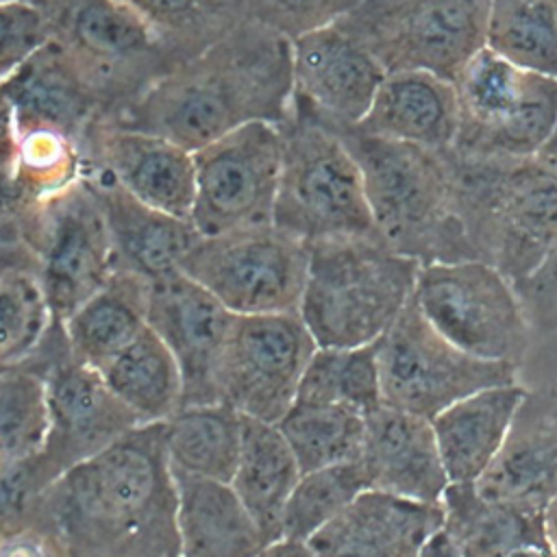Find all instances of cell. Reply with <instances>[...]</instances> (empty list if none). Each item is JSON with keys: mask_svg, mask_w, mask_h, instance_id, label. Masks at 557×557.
Listing matches in <instances>:
<instances>
[{"mask_svg": "<svg viewBox=\"0 0 557 557\" xmlns=\"http://www.w3.org/2000/svg\"><path fill=\"white\" fill-rule=\"evenodd\" d=\"M442 507V531L459 557H509L529 546L548 548L544 509L490 500L474 483H448Z\"/></svg>", "mask_w": 557, "mask_h": 557, "instance_id": "cell-28", "label": "cell"}, {"mask_svg": "<svg viewBox=\"0 0 557 557\" xmlns=\"http://www.w3.org/2000/svg\"><path fill=\"white\" fill-rule=\"evenodd\" d=\"M292 102L302 107L294 98ZM313 117L329 126L357 161L376 233L392 250L420 265L476 259L453 205L446 150L376 137L361 133L355 124Z\"/></svg>", "mask_w": 557, "mask_h": 557, "instance_id": "cell-3", "label": "cell"}, {"mask_svg": "<svg viewBox=\"0 0 557 557\" xmlns=\"http://www.w3.org/2000/svg\"><path fill=\"white\" fill-rule=\"evenodd\" d=\"M48 433L44 376L28 366L0 372V461L15 466L35 457Z\"/></svg>", "mask_w": 557, "mask_h": 557, "instance_id": "cell-38", "label": "cell"}, {"mask_svg": "<svg viewBox=\"0 0 557 557\" xmlns=\"http://www.w3.org/2000/svg\"><path fill=\"white\" fill-rule=\"evenodd\" d=\"M278 126L283 157L272 224L305 244L379 235L344 141L294 102Z\"/></svg>", "mask_w": 557, "mask_h": 557, "instance_id": "cell-6", "label": "cell"}, {"mask_svg": "<svg viewBox=\"0 0 557 557\" xmlns=\"http://www.w3.org/2000/svg\"><path fill=\"white\" fill-rule=\"evenodd\" d=\"M148 298L150 281L115 268L109 281L63 322L74 359L102 370L148 326Z\"/></svg>", "mask_w": 557, "mask_h": 557, "instance_id": "cell-29", "label": "cell"}, {"mask_svg": "<svg viewBox=\"0 0 557 557\" xmlns=\"http://www.w3.org/2000/svg\"><path fill=\"white\" fill-rule=\"evenodd\" d=\"M0 2H30V4H39V7H44L48 0H0Z\"/></svg>", "mask_w": 557, "mask_h": 557, "instance_id": "cell-51", "label": "cell"}, {"mask_svg": "<svg viewBox=\"0 0 557 557\" xmlns=\"http://www.w3.org/2000/svg\"><path fill=\"white\" fill-rule=\"evenodd\" d=\"M17 150V128L13 107L0 87V170H9Z\"/></svg>", "mask_w": 557, "mask_h": 557, "instance_id": "cell-45", "label": "cell"}, {"mask_svg": "<svg viewBox=\"0 0 557 557\" xmlns=\"http://www.w3.org/2000/svg\"><path fill=\"white\" fill-rule=\"evenodd\" d=\"M292 96V41L244 17L102 120L157 133L194 152L250 122L281 124Z\"/></svg>", "mask_w": 557, "mask_h": 557, "instance_id": "cell-1", "label": "cell"}, {"mask_svg": "<svg viewBox=\"0 0 557 557\" xmlns=\"http://www.w3.org/2000/svg\"><path fill=\"white\" fill-rule=\"evenodd\" d=\"M0 87L13 107L17 133L46 128L70 137L81 148L91 126L104 115L102 102L52 37Z\"/></svg>", "mask_w": 557, "mask_h": 557, "instance_id": "cell-24", "label": "cell"}, {"mask_svg": "<svg viewBox=\"0 0 557 557\" xmlns=\"http://www.w3.org/2000/svg\"><path fill=\"white\" fill-rule=\"evenodd\" d=\"M26 244L50 315L61 324L117 268L107 224L83 178L35 207Z\"/></svg>", "mask_w": 557, "mask_h": 557, "instance_id": "cell-16", "label": "cell"}, {"mask_svg": "<svg viewBox=\"0 0 557 557\" xmlns=\"http://www.w3.org/2000/svg\"><path fill=\"white\" fill-rule=\"evenodd\" d=\"M81 154L85 163L107 170L128 194L176 218L194 205V152L157 133L98 120L87 133Z\"/></svg>", "mask_w": 557, "mask_h": 557, "instance_id": "cell-18", "label": "cell"}, {"mask_svg": "<svg viewBox=\"0 0 557 557\" xmlns=\"http://www.w3.org/2000/svg\"><path fill=\"white\" fill-rule=\"evenodd\" d=\"M4 270H33L35 272V257L26 248H13L0 244V272Z\"/></svg>", "mask_w": 557, "mask_h": 557, "instance_id": "cell-47", "label": "cell"}, {"mask_svg": "<svg viewBox=\"0 0 557 557\" xmlns=\"http://www.w3.org/2000/svg\"><path fill=\"white\" fill-rule=\"evenodd\" d=\"M100 374L141 424H161L183 407L178 363L150 326L117 352Z\"/></svg>", "mask_w": 557, "mask_h": 557, "instance_id": "cell-32", "label": "cell"}, {"mask_svg": "<svg viewBox=\"0 0 557 557\" xmlns=\"http://www.w3.org/2000/svg\"><path fill=\"white\" fill-rule=\"evenodd\" d=\"M490 500L546 509L557 496V389H527L505 440L476 479Z\"/></svg>", "mask_w": 557, "mask_h": 557, "instance_id": "cell-21", "label": "cell"}, {"mask_svg": "<svg viewBox=\"0 0 557 557\" xmlns=\"http://www.w3.org/2000/svg\"><path fill=\"white\" fill-rule=\"evenodd\" d=\"M300 472L357 461L366 435V416L339 405L296 400L276 422Z\"/></svg>", "mask_w": 557, "mask_h": 557, "instance_id": "cell-33", "label": "cell"}, {"mask_svg": "<svg viewBox=\"0 0 557 557\" xmlns=\"http://www.w3.org/2000/svg\"><path fill=\"white\" fill-rule=\"evenodd\" d=\"M283 137L274 122L244 124L194 150L189 220L200 235L272 224Z\"/></svg>", "mask_w": 557, "mask_h": 557, "instance_id": "cell-15", "label": "cell"}, {"mask_svg": "<svg viewBox=\"0 0 557 557\" xmlns=\"http://www.w3.org/2000/svg\"><path fill=\"white\" fill-rule=\"evenodd\" d=\"M509 557H553V553L548 548H533V546H529V548H520V550L511 553Z\"/></svg>", "mask_w": 557, "mask_h": 557, "instance_id": "cell-50", "label": "cell"}, {"mask_svg": "<svg viewBox=\"0 0 557 557\" xmlns=\"http://www.w3.org/2000/svg\"><path fill=\"white\" fill-rule=\"evenodd\" d=\"M174 481L181 557H255L268 544L228 483L178 472Z\"/></svg>", "mask_w": 557, "mask_h": 557, "instance_id": "cell-26", "label": "cell"}, {"mask_svg": "<svg viewBox=\"0 0 557 557\" xmlns=\"http://www.w3.org/2000/svg\"><path fill=\"white\" fill-rule=\"evenodd\" d=\"M2 370H4V366H0V372H2Z\"/></svg>", "mask_w": 557, "mask_h": 557, "instance_id": "cell-52", "label": "cell"}, {"mask_svg": "<svg viewBox=\"0 0 557 557\" xmlns=\"http://www.w3.org/2000/svg\"><path fill=\"white\" fill-rule=\"evenodd\" d=\"M41 509L70 557H181L161 424H139L63 472Z\"/></svg>", "mask_w": 557, "mask_h": 557, "instance_id": "cell-2", "label": "cell"}, {"mask_svg": "<svg viewBox=\"0 0 557 557\" xmlns=\"http://www.w3.org/2000/svg\"><path fill=\"white\" fill-rule=\"evenodd\" d=\"M83 154L70 137L30 128L17 133V150L9 176L17 194L33 207L63 191L81 178Z\"/></svg>", "mask_w": 557, "mask_h": 557, "instance_id": "cell-39", "label": "cell"}, {"mask_svg": "<svg viewBox=\"0 0 557 557\" xmlns=\"http://www.w3.org/2000/svg\"><path fill=\"white\" fill-rule=\"evenodd\" d=\"M50 37L44 7L0 2V83L7 81Z\"/></svg>", "mask_w": 557, "mask_h": 557, "instance_id": "cell-42", "label": "cell"}, {"mask_svg": "<svg viewBox=\"0 0 557 557\" xmlns=\"http://www.w3.org/2000/svg\"><path fill=\"white\" fill-rule=\"evenodd\" d=\"M307 268L309 246L274 224L200 235L181 261L235 315L298 311Z\"/></svg>", "mask_w": 557, "mask_h": 557, "instance_id": "cell-12", "label": "cell"}, {"mask_svg": "<svg viewBox=\"0 0 557 557\" xmlns=\"http://www.w3.org/2000/svg\"><path fill=\"white\" fill-rule=\"evenodd\" d=\"M492 0H359L337 22L389 72L424 70L455 81L485 48Z\"/></svg>", "mask_w": 557, "mask_h": 557, "instance_id": "cell-10", "label": "cell"}, {"mask_svg": "<svg viewBox=\"0 0 557 557\" xmlns=\"http://www.w3.org/2000/svg\"><path fill=\"white\" fill-rule=\"evenodd\" d=\"M50 37L65 50L104 107L137 100L181 59L122 0H48Z\"/></svg>", "mask_w": 557, "mask_h": 557, "instance_id": "cell-7", "label": "cell"}, {"mask_svg": "<svg viewBox=\"0 0 557 557\" xmlns=\"http://www.w3.org/2000/svg\"><path fill=\"white\" fill-rule=\"evenodd\" d=\"M22 366L37 370L46 381L48 433L41 450L30 459L44 490L141 424L111 392L100 370L74 359L61 322L52 320Z\"/></svg>", "mask_w": 557, "mask_h": 557, "instance_id": "cell-8", "label": "cell"}, {"mask_svg": "<svg viewBox=\"0 0 557 557\" xmlns=\"http://www.w3.org/2000/svg\"><path fill=\"white\" fill-rule=\"evenodd\" d=\"M420 557H459L457 548L453 546L450 537L444 531H437L424 546Z\"/></svg>", "mask_w": 557, "mask_h": 557, "instance_id": "cell-48", "label": "cell"}, {"mask_svg": "<svg viewBox=\"0 0 557 557\" xmlns=\"http://www.w3.org/2000/svg\"><path fill=\"white\" fill-rule=\"evenodd\" d=\"M370 490L422 503H442L448 474L429 418L381 405L366 416V435L357 459Z\"/></svg>", "mask_w": 557, "mask_h": 557, "instance_id": "cell-23", "label": "cell"}, {"mask_svg": "<svg viewBox=\"0 0 557 557\" xmlns=\"http://www.w3.org/2000/svg\"><path fill=\"white\" fill-rule=\"evenodd\" d=\"M296 400L339 405L361 416L383 405L376 342L357 348H318L302 374Z\"/></svg>", "mask_w": 557, "mask_h": 557, "instance_id": "cell-35", "label": "cell"}, {"mask_svg": "<svg viewBox=\"0 0 557 557\" xmlns=\"http://www.w3.org/2000/svg\"><path fill=\"white\" fill-rule=\"evenodd\" d=\"M442 527V503L366 490L307 544L315 557H420Z\"/></svg>", "mask_w": 557, "mask_h": 557, "instance_id": "cell-22", "label": "cell"}, {"mask_svg": "<svg viewBox=\"0 0 557 557\" xmlns=\"http://www.w3.org/2000/svg\"><path fill=\"white\" fill-rule=\"evenodd\" d=\"M457 124L455 83L424 70H403L385 74L368 113L355 126L368 135L446 150L455 144Z\"/></svg>", "mask_w": 557, "mask_h": 557, "instance_id": "cell-25", "label": "cell"}, {"mask_svg": "<svg viewBox=\"0 0 557 557\" xmlns=\"http://www.w3.org/2000/svg\"><path fill=\"white\" fill-rule=\"evenodd\" d=\"M300 474V466L278 426L244 416L239 455L228 485L268 542L283 537L285 507Z\"/></svg>", "mask_w": 557, "mask_h": 557, "instance_id": "cell-30", "label": "cell"}, {"mask_svg": "<svg viewBox=\"0 0 557 557\" xmlns=\"http://www.w3.org/2000/svg\"><path fill=\"white\" fill-rule=\"evenodd\" d=\"M537 159L557 172V131L537 152ZM513 289L533 331L544 335L557 331V246L548 252L542 265Z\"/></svg>", "mask_w": 557, "mask_h": 557, "instance_id": "cell-43", "label": "cell"}, {"mask_svg": "<svg viewBox=\"0 0 557 557\" xmlns=\"http://www.w3.org/2000/svg\"><path fill=\"white\" fill-rule=\"evenodd\" d=\"M244 17L294 41L346 17L359 0H242Z\"/></svg>", "mask_w": 557, "mask_h": 557, "instance_id": "cell-41", "label": "cell"}, {"mask_svg": "<svg viewBox=\"0 0 557 557\" xmlns=\"http://www.w3.org/2000/svg\"><path fill=\"white\" fill-rule=\"evenodd\" d=\"M0 557H70L41 509V498L30 511L0 522Z\"/></svg>", "mask_w": 557, "mask_h": 557, "instance_id": "cell-44", "label": "cell"}, {"mask_svg": "<svg viewBox=\"0 0 557 557\" xmlns=\"http://www.w3.org/2000/svg\"><path fill=\"white\" fill-rule=\"evenodd\" d=\"M385 74L383 65L337 24L292 41V98L322 120L361 122Z\"/></svg>", "mask_w": 557, "mask_h": 557, "instance_id": "cell-19", "label": "cell"}, {"mask_svg": "<svg viewBox=\"0 0 557 557\" xmlns=\"http://www.w3.org/2000/svg\"><path fill=\"white\" fill-rule=\"evenodd\" d=\"M413 298L433 329L463 352L522 363L531 326L513 285L494 265L481 259L422 265Z\"/></svg>", "mask_w": 557, "mask_h": 557, "instance_id": "cell-13", "label": "cell"}, {"mask_svg": "<svg viewBox=\"0 0 557 557\" xmlns=\"http://www.w3.org/2000/svg\"><path fill=\"white\" fill-rule=\"evenodd\" d=\"M485 48L557 78V0H492Z\"/></svg>", "mask_w": 557, "mask_h": 557, "instance_id": "cell-34", "label": "cell"}, {"mask_svg": "<svg viewBox=\"0 0 557 557\" xmlns=\"http://www.w3.org/2000/svg\"><path fill=\"white\" fill-rule=\"evenodd\" d=\"M244 416L226 403L183 405L163 422L172 472L228 483L237 463Z\"/></svg>", "mask_w": 557, "mask_h": 557, "instance_id": "cell-31", "label": "cell"}, {"mask_svg": "<svg viewBox=\"0 0 557 557\" xmlns=\"http://www.w3.org/2000/svg\"><path fill=\"white\" fill-rule=\"evenodd\" d=\"M544 531H546L548 548L553 557H557V496L544 509Z\"/></svg>", "mask_w": 557, "mask_h": 557, "instance_id": "cell-49", "label": "cell"}, {"mask_svg": "<svg viewBox=\"0 0 557 557\" xmlns=\"http://www.w3.org/2000/svg\"><path fill=\"white\" fill-rule=\"evenodd\" d=\"M81 178L102 213L117 268L135 272L150 283L181 270V261L200 239L191 220L141 202L94 163L83 161Z\"/></svg>", "mask_w": 557, "mask_h": 557, "instance_id": "cell-20", "label": "cell"}, {"mask_svg": "<svg viewBox=\"0 0 557 557\" xmlns=\"http://www.w3.org/2000/svg\"><path fill=\"white\" fill-rule=\"evenodd\" d=\"M255 557H315V555L307 542L278 537L274 542H268Z\"/></svg>", "mask_w": 557, "mask_h": 557, "instance_id": "cell-46", "label": "cell"}, {"mask_svg": "<svg viewBox=\"0 0 557 557\" xmlns=\"http://www.w3.org/2000/svg\"><path fill=\"white\" fill-rule=\"evenodd\" d=\"M376 359L383 405L429 420L474 392L516 383V366L479 359L450 344L413 296L376 339Z\"/></svg>", "mask_w": 557, "mask_h": 557, "instance_id": "cell-11", "label": "cell"}, {"mask_svg": "<svg viewBox=\"0 0 557 557\" xmlns=\"http://www.w3.org/2000/svg\"><path fill=\"white\" fill-rule=\"evenodd\" d=\"M315 350L298 311L235 315L215 370L220 403L276 424L296 403Z\"/></svg>", "mask_w": 557, "mask_h": 557, "instance_id": "cell-14", "label": "cell"}, {"mask_svg": "<svg viewBox=\"0 0 557 557\" xmlns=\"http://www.w3.org/2000/svg\"><path fill=\"white\" fill-rule=\"evenodd\" d=\"M366 490L370 485L359 461L302 472L285 507L283 537L309 542Z\"/></svg>", "mask_w": 557, "mask_h": 557, "instance_id": "cell-37", "label": "cell"}, {"mask_svg": "<svg viewBox=\"0 0 557 557\" xmlns=\"http://www.w3.org/2000/svg\"><path fill=\"white\" fill-rule=\"evenodd\" d=\"M298 307L318 348H357L383 337L416 292L420 263L379 235L307 244Z\"/></svg>", "mask_w": 557, "mask_h": 557, "instance_id": "cell-5", "label": "cell"}, {"mask_svg": "<svg viewBox=\"0 0 557 557\" xmlns=\"http://www.w3.org/2000/svg\"><path fill=\"white\" fill-rule=\"evenodd\" d=\"M453 150L470 157H535L557 131V78L479 50L459 76Z\"/></svg>", "mask_w": 557, "mask_h": 557, "instance_id": "cell-9", "label": "cell"}, {"mask_svg": "<svg viewBox=\"0 0 557 557\" xmlns=\"http://www.w3.org/2000/svg\"><path fill=\"white\" fill-rule=\"evenodd\" d=\"M183 61L244 20L242 0H122Z\"/></svg>", "mask_w": 557, "mask_h": 557, "instance_id": "cell-36", "label": "cell"}, {"mask_svg": "<svg viewBox=\"0 0 557 557\" xmlns=\"http://www.w3.org/2000/svg\"><path fill=\"white\" fill-rule=\"evenodd\" d=\"M233 318V311L181 270L150 283L148 326L178 363L183 405L220 403L215 370Z\"/></svg>", "mask_w": 557, "mask_h": 557, "instance_id": "cell-17", "label": "cell"}, {"mask_svg": "<svg viewBox=\"0 0 557 557\" xmlns=\"http://www.w3.org/2000/svg\"><path fill=\"white\" fill-rule=\"evenodd\" d=\"M524 392L518 383L487 387L453 403L431 420L450 483H476L487 470Z\"/></svg>", "mask_w": 557, "mask_h": 557, "instance_id": "cell-27", "label": "cell"}, {"mask_svg": "<svg viewBox=\"0 0 557 557\" xmlns=\"http://www.w3.org/2000/svg\"><path fill=\"white\" fill-rule=\"evenodd\" d=\"M453 205L476 252L513 287L557 246V172L535 157H470L446 148Z\"/></svg>", "mask_w": 557, "mask_h": 557, "instance_id": "cell-4", "label": "cell"}, {"mask_svg": "<svg viewBox=\"0 0 557 557\" xmlns=\"http://www.w3.org/2000/svg\"><path fill=\"white\" fill-rule=\"evenodd\" d=\"M52 324L50 307L33 270L0 272V366H17Z\"/></svg>", "mask_w": 557, "mask_h": 557, "instance_id": "cell-40", "label": "cell"}]
</instances>
